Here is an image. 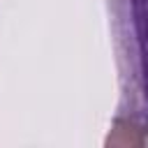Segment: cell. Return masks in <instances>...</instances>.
I'll use <instances>...</instances> for the list:
<instances>
[{
  "label": "cell",
  "mask_w": 148,
  "mask_h": 148,
  "mask_svg": "<svg viewBox=\"0 0 148 148\" xmlns=\"http://www.w3.org/2000/svg\"><path fill=\"white\" fill-rule=\"evenodd\" d=\"M146 143H148V120L134 116H118L106 136V146H146Z\"/></svg>",
  "instance_id": "6da1fadb"
}]
</instances>
